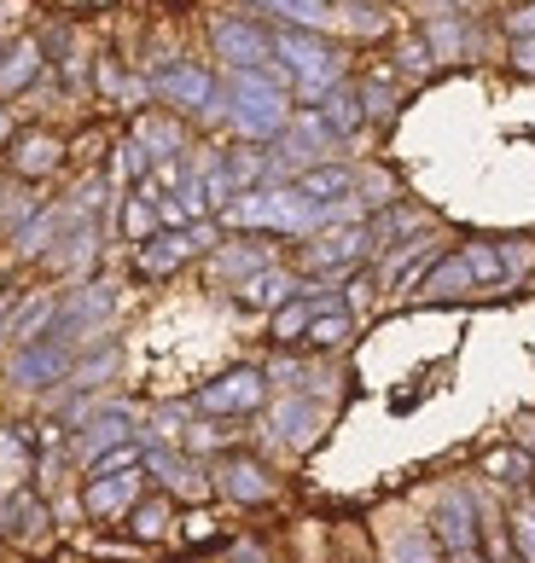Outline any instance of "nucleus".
Masks as SVG:
<instances>
[{
    "label": "nucleus",
    "mask_w": 535,
    "mask_h": 563,
    "mask_svg": "<svg viewBox=\"0 0 535 563\" xmlns=\"http://www.w3.org/2000/svg\"><path fill=\"white\" fill-rule=\"evenodd\" d=\"M228 117H233V129L244 140H274L285 122H292V70L280 65H268V70H228Z\"/></svg>",
    "instance_id": "1"
},
{
    "label": "nucleus",
    "mask_w": 535,
    "mask_h": 563,
    "mask_svg": "<svg viewBox=\"0 0 535 563\" xmlns=\"http://www.w3.org/2000/svg\"><path fill=\"white\" fill-rule=\"evenodd\" d=\"M221 227H251V233H292V239H308L320 233L326 216L320 203H308L297 186H251V192H239L221 203Z\"/></svg>",
    "instance_id": "2"
},
{
    "label": "nucleus",
    "mask_w": 535,
    "mask_h": 563,
    "mask_svg": "<svg viewBox=\"0 0 535 563\" xmlns=\"http://www.w3.org/2000/svg\"><path fill=\"white\" fill-rule=\"evenodd\" d=\"M274 58L292 70V93L303 99V106H320L326 88L343 81V58H338V47H326V41H320V30L280 24L274 30Z\"/></svg>",
    "instance_id": "3"
},
{
    "label": "nucleus",
    "mask_w": 535,
    "mask_h": 563,
    "mask_svg": "<svg viewBox=\"0 0 535 563\" xmlns=\"http://www.w3.org/2000/svg\"><path fill=\"white\" fill-rule=\"evenodd\" d=\"M216 221L204 216V221H187V227H163V233H152V239H140L134 244V274L140 279H170V274H181L187 262H198L204 250H216Z\"/></svg>",
    "instance_id": "4"
},
{
    "label": "nucleus",
    "mask_w": 535,
    "mask_h": 563,
    "mask_svg": "<svg viewBox=\"0 0 535 563\" xmlns=\"http://www.w3.org/2000/svg\"><path fill=\"white\" fill-rule=\"evenodd\" d=\"M373 256V227H338V233H308L303 239V267L326 274V285H343V267Z\"/></svg>",
    "instance_id": "5"
},
{
    "label": "nucleus",
    "mask_w": 535,
    "mask_h": 563,
    "mask_svg": "<svg viewBox=\"0 0 535 563\" xmlns=\"http://www.w3.org/2000/svg\"><path fill=\"white\" fill-rule=\"evenodd\" d=\"M70 366H76V349L47 331V338H35V343H12L7 378H12L18 389H53V384L70 378Z\"/></svg>",
    "instance_id": "6"
},
{
    "label": "nucleus",
    "mask_w": 535,
    "mask_h": 563,
    "mask_svg": "<svg viewBox=\"0 0 535 563\" xmlns=\"http://www.w3.org/2000/svg\"><path fill=\"white\" fill-rule=\"evenodd\" d=\"M262 395H268V372L262 366H233V372H221V378L204 384L193 395V407L210 412V419H244V412L262 407Z\"/></svg>",
    "instance_id": "7"
},
{
    "label": "nucleus",
    "mask_w": 535,
    "mask_h": 563,
    "mask_svg": "<svg viewBox=\"0 0 535 563\" xmlns=\"http://www.w3.org/2000/svg\"><path fill=\"white\" fill-rule=\"evenodd\" d=\"M210 47L221 53L228 70H268L274 65V30L251 18H210Z\"/></svg>",
    "instance_id": "8"
},
{
    "label": "nucleus",
    "mask_w": 535,
    "mask_h": 563,
    "mask_svg": "<svg viewBox=\"0 0 535 563\" xmlns=\"http://www.w3.org/2000/svg\"><path fill=\"white\" fill-rule=\"evenodd\" d=\"M152 93H157L170 111H193V117L221 111V81L204 70V65H163V70L152 76Z\"/></svg>",
    "instance_id": "9"
},
{
    "label": "nucleus",
    "mask_w": 535,
    "mask_h": 563,
    "mask_svg": "<svg viewBox=\"0 0 535 563\" xmlns=\"http://www.w3.org/2000/svg\"><path fill=\"white\" fill-rule=\"evenodd\" d=\"M111 285H94V279H76V290L58 297V314H53V338H65L70 349L81 338H94V325L111 320Z\"/></svg>",
    "instance_id": "10"
},
{
    "label": "nucleus",
    "mask_w": 535,
    "mask_h": 563,
    "mask_svg": "<svg viewBox=\"0 0 535 563\" xmlns=\"http://www.w3.org/2000/svg\"><path fill=\"white\" fill-rule=\"evenodd\" d=\"M292 186H297L308 203H320L326 216H343L349 203H356V169H343V163H332V157H326V163H308Z\"/></svg>",
    "instance_id": "11"
},
{
    "label": "nucleus",
    "mask_w": 535,
    "mask_h": 563,
    "mask_svg": "<svg viewBox=\"0 0 535 563\" xmlns=\"http://www.w3.org/2000/svg\"><path fill=\"white\" fill-rule=\"evenodd\" d=\"M471 290H483V285H478V274H471L466 250H455V256H437V262H430V274H425V279H419V290H414V302L443 308V302L471 297Z\"/></svg>",
    "instance_id": "12"
},
{
    "label": "nucleus",
    "mask_w": 535,
    "mask_h": 563,
    "mask_svg": "<svg viewBox=\"0 0 535 563\" xmlns=\"http://www.w3.org/2000/svg\"><path fill=\"white\" fill-rule=\"evenodd\" d=\"M7 163H12V175H24V180H47L58 163H65V140L47 134V129H24V134L7 140Z\"/></svg>",
    "instance_id": "13"
},
{
    "label": "nucleus",
    "mask_w": 535,
    "mask_h": 563,
    "mask_svg": "<svg viewBox=\"0 0 535 563\" xmlns=\"http://www.w3.org/2000/svg\"><path fill=\"white\" fill-rule=\"evenodd\" d=\"M216 488L228 494L233 506H262V499H274V476H268L256 459L228 453V459H216Z\"/></svg>",
    "instance_id": "14"
},
{
    "label": "nucleus",
    "mask_w": 535,
    "mask_h": 563,
    "mask_svg": "<svg viewBox=\"0 0 535 563\" xmlns=\"http://www.w3.org/2000/svg\"><path fill=\"white\" fill-rule=\"evenodd\" d=\"M274 435L285 448H315L326 435V407L315 401V395H285V401L274 407Z\"/></svg>",
    "instance_id": "15"
},
{
    "label": "nucleus",
    "mask_w": 535,
    "mask_h": 563,
    "mask_svg": "<svg viewBox=\"0 0 535 563\" xmlns=\"http://www.w3.org/2000/svg\"><path fill=\"white\" fill-rule=\"evenodd\" d=\"M117 442H134V412L129 407H106L94 412V419H76V459L88 465V459H99L106 448Z\"/></svg>",
    "instance_id": "16"
},
{
    "label": "nucleus",
    "mask_w": 535,
    "mask_h": 563,
    "mask_svg": "<svg viewBox=\"0 0 535 563\" xmlns=\"http://www.w3.org/2000/svg\"><path fill=\"white\" fill-rule=\"evenodd\" d=\"M140 499V471H111V476H88V494H81V511L88 517H129Z\"/></svg>",
    "instance_id": "17"
},
{
    "label": "nucleus",
    "mask_w": 535,
    "mask_h": 563,
    "mask_svg": "<svg viewBox=\"0 0 535 563\" xmlns=\"http://www.w3.org/2000/svg\"><path fill=\"white\" fill-rule=\"evenodd\" d=\"M478 529H483V511L471 506L466 494H443L437 499V529L430 534L443 540V552H471L478 547Z\"/></svg>",
    "instance_id": "18"
},
{
    "label": "nucleus",
    "mask_w": 535,
    "mask_h": 563,
    "mask_svg": "<svg viewBox=\"0 0 535 563\" xmlns=\"http://www.w3.org/2000/svg\"><path fill=\"white\" fill-rule=\"evenodd\" d=\"M338 285H326V290H297L292 302H280L274 308V320H268V338H274L280 349H292V343H303V331H308V320L326 308V297H332Z\"/></svg>",
    "instance_id": "19"
},
{
    "label": "nucleus",
    "mask_w": 535,
    "mask_h": 563,
    "mask_svg": "<svg viewBox=\"0 0 535 563\" xmlns=\"http://www.w3.org/2000/svg\"><path fill=\"white\" fill-rule=\"evenodd\" d=\"M129 134L140 140V152L152 157V169H157V163H170V157L187 152V129H181V117H175V111H163V117H140Z\"/></svg>",
    "instance_id": "20"
},
{
    "label": "nucleus",
    "mask_w": 535,
    "mask_h": 563,
    "mask_svg": "<svg viewBox=\"0 0 535 563\" xmlns=\"http://www.w3.org/2000/svg\"><path fill=\"white\" fill-rule=\"evenodd\" d=\"M41 65H47V53H41V41H12L7 53H0V99H12V93H24L30 81L41 76Z\"/></svg>",
    "instance_id": "21"
},
{
    "label": "nucleus",
    "mask_w": 535,
    "mask_h": 563,
    "mask_svg": "<svg viewBox=\"0 0 535 563\" xmlns=\"http://www.w3.org/2000/svg\"><path fill=\"white\" fill-rule=\"evenodd\" d=\"M94 256H99V233H94V221H76L70 233H58V244L47 250V262H53V267H65L70 279L88 274Z\"/></svg>",
    "instance_id": "22"
},
{
    "label": "nucleus",
    "mask_w": 535,
    "mask_h": 563,
    "mask_svg": "<svg viewBox=\"0 0 535 563\" xmlns=\"http://www.w3.org/2000/svg\"><path fill=\"white\" fill-rule=\"evenodd\" d=\"M297 290H303L297 274H285V267H262V274L239 279V302L244 308H280V302H292Z\"/></svg>",
    "instance_id": "23"
},
{
    "label": "nucleus",
    "mask_w": 535,
    "mask_h": 563,
    "mask_svg": "<svg viewBox=\"0 0 535 563\" xmlns=\"http://www.w3.org/2000/svg\"><path fill=\"white\" fill-rule=\"evenodd\" d=\"M262 267H274V250L251 244V239L221 244L216 256H210V274H216V279H251V274H262Z\"/></svg>",
    "instance_id": "24"
},
{
    "label": "nucleus",
    "mask_w": 535,
    "mask_h": 563,
    "mask_svg": "<svg viewBox=\"0 0 535 563\" xmlns=\"http://www.w3.org/2000/svg\"><path fill=\"white\" fill-rule=\"evenodd\" d=\"M53 314H58V297L53 290H35V297H24V308H12V343H35L53 331Z\"/></svg>",
    "instance_id": "25"
},
{
    "label": "nucleus",
    "mask_w": 535,
    "mask_h": 563,
    "mask_svg": "<svg viewBox=\"0 0 535 563\" xmlns=\"http://www.w3.org/2000/svg\"><path fill=\"white\" fill-rule=\"evenodd\" d=\"M483 476L489 483H506V488H529L535 483V453L529 448H495L483 459Z\"/></svg>",
    "instance_id": "26"
},
{
    "label": "nucleus",
    "mask_w": 535,
    "mask_h": 563,
    "mask_svg": "<svg viewBox=\"0 0 535 563\" xmlns=\"http://www.w3.org/2000/svg\"><path fill=\"white\" fill-rule=\"evenodd\" d=\"M117 221H122V239H152V233H163V221H157V198H146L134 186L129 198H122V210H117Z\"/></svg>",
    "instance_id": "27"
},
{
    "label": "nucleus",
    "mask_w": 535,
    "mask_h": 563,
    "mask_svg": "<svg viewBox=\"0 0 535 563\" xmlns=\"http://www.w3.org/2000/svg\"><path fill=\"white\" fill-rule=\"evenodd\" d=\"M320 111H326V122H332L338 134H356L361 122H367V111H361V93L349 88V81H332V88H326Z\"/></svg>",
    "instance_id": "28"
},
{
    "label": "nucleus",
    "mask_w": 535,
    "mask_h": 563,
    "mask_svg": "<svg viewBox=\"0 0 535 563\" xmlns=\"http://www.w3.org/2000/svg\"><path fill=\"white\" fill-rule=\"evenodd\" d=\"M41 529V499L30 488H12L0 499V534H35Z\"/></svg>",
    "instance_id": "29"
},
{
    "label": "nucleus",
    "mask_w": 535,
    "mask_h": 563,
    "mask_svg": "<svg viewBox=\"0 0 535 563\" xmlns=\"http://www.w3.org/2000/svg\"><path fill=\"white\" fill-rule=\"evenodd\" d=\"M268 12H280L285 24H303V30H326L332 24V7L326 0H262Z\"/></svg>",
    "instance_id": "30"
},
{
    "label": "nucleus",
    "mask_w": 535,
    "mask_h": 563,
    "mask_svg": "<svg viewBox=\"0 0 535 563\" xmlns=\"http://www.w3.org/2000/svg\"><path fill=\"white\" fill-rule=\"evenodd\" d=\"M361 111H367V122H390V117H396L402 111V93H396V81H361Z\"/></svg>",
    "instance_id": "31"
},
{
    "label": "nucleus",
    "mask_w": 535,
    "mask_h": 563,
    "mask_svg": "<svg viewBox=\"0 0 535 563\" xmlns=\"http://www.w3.org/2000/svg\"><path fill=\"white\" fill-rule=\"evenodd\" d=\"M425 41H430V53H437V58H466L471 47H466V24H460V18H437V24H425Z\"/></svg>",
    "instance_id": "32"
},
{
    "label": "nucleus",
    "mask_w": 535,
    "mask_h": 563,
    "mask_svg": "<svg viewBox=\"0 0 535 563\" xmlns=\"http://www.w3.org/2000/svg\"><path fill=\"white\" fill-rule=\"evenodd\" d=\"M390 563H448V558H443V540L437 534L414 529V534H402L396 547H390Z\"/></svg>",
    "instance_id": "33"
},
{
    "label": "nucleus",
    "mask_w": 535,
    "mask_h": 563,
    "mask_svg": "<svg viewBox=\"0 0 535 563\" xmlns=\"http://www.w3.org/2000/svg\"><path fill=\"white\" fill-rule=\"evenodd\" d=\"M129 529H134L140 540H157L163 529H170V499H163V494H152V499H134Z\"/></svg>",
    "instance_id": "34"
},
{
    "label": "nucleus",
    "mask_w": 535,
    "mask_h": 563,
    "mask_svg": "<svg viewBox=\"0 0 535 563\" xmlns=\"http://www.w3.org/2000/svg\"><path fill=\"white\" fill-rule=\"evenodd\" d=\"M117 372V343H99V354H81V361L70 366V384L88 389V384H106Z\"/></svg>",
    "instance_id": "35"
},
{
    "label": "nucleus",
    "mask_w": 535,
    "mask_h": 563,
    "mask_svg": "<svg viewBox=\"0 0 535 563\" xmlns=\"http://www.w3.org/2000/svg\"><path fill=\"white\" fill-rule=\"evenodd\" d=\"M356 192L373 203V210H390V203H402V186H396V175H390V169H367V175H356Z\"/></svg>",
    "instance_id": "36"
},
{
    "label": "nucleus",
    "mask_w": 535,
    "mask_h": 563,
    "mask_svg": "<svg viewBox=\"0 0 535 563\" xmlns=\"http://www.w3.org/2000/svg\"><path fill=\"white\" fill-rule=\"evenodd\" d=\"M512 547H518V563H535V499H518L512 506Z\"/></svg>",
    "instance_id": "37"
},
{
    "label": "nucleus",
    "mask_w": 535,
    "mask_h": 563,
    "mask_svg": "<svg viewBox=\"0 0 535 563\" xmlns=\"http://www.w3.org/2000/svg\"><path fill=\"white\" fill-rule=\"evenodd\" d=\"M495 256H501V274H506V279H524L529 267H535V244H529V239H501Z\"/></svg>",
    "instance_id": "38"
},
{
    "label": "nucleus",
    "mask_w": 535,
    "mask_h": 563,
    "mask_svg": "<svg viewBox=\"0 0 535 563\" xmlns=\"http://www.w3.org/2000/svg\"><path fill=\"white\" fill-rule=\"evenodd\" d=\"M466 262H471V274H478V285H483V290L506 285V274H501V256H495V244H466Z\"/></svg>",
    "instance_id": "39"
},
{
    "label": "nucleus",
    "mask_w": 535,
    "mask_h": 563,
    "mask_svg": "<svg viewBox=\"0 0 535 563\" xmlns=\"http://www.w3.org/2000/svg\"><path fill=\"white\" fill-rule=\"evenodd\" d=\"M396 65H402L407 76H430V70H437V53H430V41H425V35H407V41H402V53H396Z\"/></svg>",
    "instance_id": "40"
},
{
    "label": "nucleus",
    "mask_w": 535,
    "mask_h": 563,
    "mask_svg": "<svg viewBox=\"0 0 535 563\" xmlns=\"http://www.w3.org/2000/svg\"><path fill=\"white\" fill-rule=\"evenodd\" d=\"M478 534L489 540V563H518V547H512V529H501V523H483Z\"/></svg>",
    "instance_id": "41"
},
{
    "label": "nucleus",
    "mask_w": 535,
    "mask_h": 563,
    "mask_svg": "<svg viewBox=\"0 0 535 563\" xmlns=\"http://www.w3.org/2000/svg\"><path fill=\"white\" fill-rule=\"evenodd\" d=\"M512 70L535 76V35H512Z\"/></svg>",
    "instance_id": "42"
},
{
    "label": "nucleus",
    "mask_w": 535,
    "mask_h": 563,
    "mask_svg": "<svg viewBox=\"0 0 535 563\" xmlns=\"http://www.w3.org/2000/svg\"><path fill=\"white\" fill-rule=\"evenodd\" d=\"M506 30H512V35H535V0H529V7H512V12H506Z\"/></svg>",
    "instance_id": "43"
},
{
    "label": "nucleus",
    "mask_w": 535,
    "mask_h": 563,
    "mask_svg": "<svg viewBox=\"0 0 535 563\" xmlns=\"http://www.w3.org/2000/svg\"><path fill=\"white\" fill-rule=\"evenodd\" d=\"M233 563H268V552L251 540V547H233Z\"/></svg>",
    "instance_id": "44"
},
{
    "label": "nucleus",
    "mask_w": 535,
    "mask_h": 563,
    "mask_svg": "<svg viewBox=\"0 0 535 563\" xmlns=\"http://www.w3.org/2000/svg\"><path fill=\"white\" fill-rule=\"evenodd\" d=\"M187 534H193V540H210V534H216V523H210V517H193Z\"/></svg>",
    "instance_id": "45"
},
{
    "label": "nucleus",
    "mask_w": 535,
    "mask_h": 563,
    "mask_svg": "<svg viewBox=\"0 0 535 563\" xmlns=\"http://www.w3.org/2000/svg\"><path fill=\"white\" fill-rule=\"evenodd\" d=\"M448 563H489V558H483L478 547H471V552H448Z\"/></svg>",
    "instance_id": "46"
},
{
    "label": "nucleus",
    "mask_w": 535,
    "mask_h": 563,
    "mask_svg": "<svg viewBox=\"0 0 535 563\" xmlns=\"http://www.w3.org/2000/svg\"><path fill=\"white\" fill-rule=\"evenodd\" d=\"M12 140V122H7V99H0V145Z\"/></svg>",
    "instance_id": "47"
}]
</instances>
